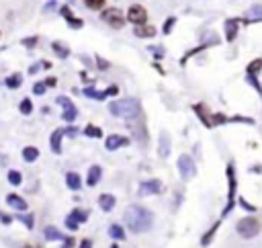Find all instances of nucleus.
Wrapping results in <instances>:
<instances>
[{
	"mask_svg": "<svg viewBox=\"0 0 262 248\" xmlns=\"http://www.w3.org/2000/svg\"><path fill=\"white\" fill-rule=\"evenodd\" d=\"M125 224L133 234H142L152 228V213L139 205H131L125 211Z\"/></svg>",
	"mask_w": 262,
	"mask_h": 248,
	"instance_id": "f257e3e1",
	"label": "nucleus"
},
{
	"mask_svg": "<svg viewBox=\"0 0 262 248\" xmlns=\"http://www.w3.org/2000/svg\"><path fill=\"white\" fill-rule=\"evenodd\" d=\"M109 111L117 117H125V119H131L135 113H139V105L135 98H123V101H113L109 105Z\"/></svg>",
	"mask_w": 262,
	"mask_h": 248,
	"instance_id": "f03ea898",
	"label": "nucleus"
},
{
	"mask_svg": "<svg viewBox=\"0 0 262 248\" xmlns=\"http://www.w3.org/2000/svg\"><path fill=\"white\" fill-rule=\"evenodd\" d=\"M260 220L258 218H242L240 222H238V226H236V230H238V234L242 236V238H254V236H258L260 234Z\"/></svg>",
	"mask_w": 262,
	"mask_h": 248,
	"instance_id": "7ed1b4c3",
	"label": "nucleus"
},
{
	"mask_svg": "<svg viewBox=\"0 0 262 248\" xmlns=\"http://www.w3.org/2000/svg\"><path fill=\"white\" fill-rule=\"evenodd\" d=\"M102 21L107 23V25H111V27H115V29H121V27L125 25V21H123V14H121L119 10H115V8L104 10V12H102Z\"/></svg>",
	"mask_w": 262,
	"mask_h": 248,
	"instance_id": "20e7f679",
	"label": "nucleus"
},
{
	"mask_svg": "<svg viewBox=\"0 0 262 248\" xmlns=\"http://www.w3.org/2000/svg\"><path fill=\"white\" fill-rule=\"evenodd\" d=\"M127 19H129L131 23H135V25H146V21H148V12H146L144 6L133 4V6L129 8V12H127Z\"/></svg>",
	"mask_w": 262,
	"mask_h": 248,
	"instance_id": "39448f33",
	"label": "nucleus"
},
{
	"mask_svg": "<svg viewBox=\"0 0 262 248\" xmlns=\"http://www.w3.org/2000/svg\"><path fill=\"white\" fill-rule=\"evenodd\" d=\"M178 170H180L182 178H190V176H193L195 174V162H193V158L180 156L178 158Z\"/></svg>",
	"mask_w": 262,
	"mask_h": 248,
	"instance_id": "423d86ee",
	"label": "nucleus"
},
{
	"mask_svg": "<svg viewBox=\"0 0 262 248\" xmlns=\"http://www.w3.org/2000/svg\"><path fill=\"white\" fill-rule=\"evenodd\" d=\"M162 191V183L158 178H152V180H146V183H142V187H139V195H156Z\"/></svg>",
	"mask_w": 262,
	"mask_h": 248,
	"instance_id": "0eeeda50",
	"label": "nucleus"
},
{
	"mask_svg": "<svg viewBox=\"0 0 262 248\" xmlns=\"http://www.w3.org/2000/svg\"><path fill=\"white\" fill-rule=\"evenodd\" d=\"M115 203H117V199H115V195L102 193V195L98 197V205H100V209H102V211H111V209L115 207Z\"/></svg>",
	"mask_w": 262,
	"mask_h": 248,
	"instance_id": "6e6552de",
	"label": "nucleus"
},
{
	"mask_svg": "<svg viewBox=\"0 0 262 248\" xmlns=\"http://www.w3.org/2000/svg\"><path fill=\"white\" fill-rule=\"evenodd\" d=\"M64 134H66V131H64V129H56V131H54V134H51V138H49V144H51V150H54L56 154H60V152H62V146H60V144H62V136H64Z\"/></svg>",
	"mask_w": 262,
	"mask_h": 248,
	"instance_id": "1a4fd4ad",
	"label": "nucleus"
},
{
	"mask_svg": "<svg viewBox=\"0 0 262 248\" xmlns=\"http://www.w3.org/2000/svg\"><path fill=\"white\" fill-rule=\"evenodd\" d=\"M127 144H129V140L123 136H111V138H107V142H104V146H107L109 150H117V148L127 146Z\"/></svg>",
	"mask_w": 262,
	"mask_h": 248,
	"instance_id": "9d476101",
	"label": "nucleus"
},
{
	"mask_svg": "<svg viewBox=\"0 0 262 248\" xmlns=\"http://www.w3.org/2000/svg\"><path fill=\"white\" fill-rule=\"evenodd\" d=\"M100 176H102V168L96 166V164H94V166H90V168H88V178H86L88 187H94L98 180H100Z\"/></svg>",
	"mask_w": 262,
	"mask_h": 248,
	"instance_id": "9b49d317",
	"label": "nucleus"
},
{
	"mask_svg": "<svg viewBox=\"0 0 262 248\" xmlns=\"http://www.w3.org/2000/svg\"><path fill=\"white\" fill-rule=\"evenodd\" d=\"M6 201H8L10 207L19 209V211H25V209H27V201L23 199V197H19V195H8V197H6Z\"/></svg>",
	"mask_w": 262,
	"mask_h": 248,
	"instance_id": "f8f14e48",
	"label": "nucleus"
},
{
	"mask_svg": "<svg viewBox=\"0 0 262 248\" xmlns=\"http://www.w3.org/2000/svg\"><path fill=\"white\" fill-rule=\"evenodd\" d=\"M236 35H238V21L230 19L228 23H225V37H228V41H234Z\"/></svg>",
	"mask_w": 262,
	"mask_h": 248,
	"instance_id": "ddd939ff",
	"label": "nucleus"
},
{
	"mask_svg": "<svg viewBox=\"0 0 262 248\" xmlns=\"http://www.w3.org/2000/svg\"><path fill=\"white\" fill-rule=\"evenodd\" d=\"M135 35L137 37H154L156 35V29L152 25H137L135 27Z\"/></svg>",
	"mask_w": 262,
	"mask_h": 248,
	"instance_id": "4468645a",
	"label": "nucleus"
},
{
	"mask_svg": "<svg viewBox=\"0 0 262 248\" xmlns=\"http://www.w3.org/2000/svg\"><path fill=\"white\" fill-rule=\"evenodd\" d=\"M66 183H68V187L72 189V191H78L82 187V180H80V176L76 172H68L66 174Z\"/></svg>",
	"mask_w": 262,
	"mask_h": 248,
	"instance_id": "2eb2a0df",
	"label": "nucleus"
},
{
	"mask_svg": "<svg viewBox=\"0 0 262 248\" xmlns=\"http://www.w3.org/2000/svg\"><path fill=\"white\" fill-rule=\"evenodd\" d=\"M23 158H25V162H35L39 158V150L37 148H33V146H27L23 150Z\"/></svg>",
	"mask_w": 262,
	"mask_h": 248,
	"instance_id": "dca6fc26",
	"label": "nucleus"
},
{
	"mask_svg": "<svg viewBox=\"0 0 262 248\" xmlns=\"http://www.w3.org/2000/svg\"><path fill=\"white\" fill-rule=\"evenodd\" d=\"M109 236L115 238V240H123V238H125V232H123V228H121V226L113 224V226L109 228Z\"/></svg>",
	"mask_w": 262,
	"mask_h": 248,
	"instance_id": "f3484780",
	"label": "nucleus"
},
{
	"mask_svg": "<svg viewBox=\"0 0 262 248\" xmlns=\"http://www.w3.org/2000/svg\"><path fill=\"white\" fill-rule=\"evenodd\" d=\"M86 216H88V211H84V209H74L72 213H70V218H72V220H74L76 224H80V222L84 224L86 220H88V218H86Z\"/></svg>",
	"mask_w": 262,
	"mask_h": 248,
	"instance_id": "a211bd4d",
	"label": "nucleus"
},
{
	"mask_svg": "<svg viewBox=\"0 0 262 248\" xmlns=\"http://www.w3.org/2000/svg\"><path fill=\"white\" fill-rule=\"evenodd\" d=\"M45 238H47V240H64V236L60 234V230L54 228V226L45 228Z\"/></svg>",
	"mask_w": 262,
	"mask_h": 248,
	"instance_id": "6ab92c4d",
	"label": "nucleus"
},
{
	"mask_svg": "<svg viewBox=\"0 0 262 248\" xmlns=\"http://www.w3.org/2000/svg\"><path fill=\"white\" fill-rule=\"evenodd\" d=\"M62 117H64L66 121H74V119H76V107H74L72 103L66 105V107H64V115H62Z\"/></svg>",
	"mask_w": 262,
	"mask_h": 248,
	"instance_id": "aec40b11",
	"label": "nucleus"
},
{
	"mask_svg": "<svg viewBox=\"0 0 262 248\" xmlns=\"http://www.w3.org/2000/svg\"><path fill=\"white\" fill-rule=\"evenodd\" d=\"M21 82H23V76H21V74H12V76L6 78V86H8V88H19Z\"/></svg>",
	"mask_w": 262,
	"mask_h": 248,
	"instance_id": "412c9836",
	"label": "nucleus"
},
{
	"mask_svg": "<svg viewBox=\"0 0 262 248\" xmlns=\"http://www.w3.org/2000/svg\"><path fill=\"white\" fill-rule=\"evenodd\" d=\"M84 136H88V138H100L102 131H100V127H96V125H86V127H84Z\"/></svg>",
	"mask_w": 262,
	"mask_h": 248,
	"instance_id": "4be33fe9",
	"label": "nucleus"
},
{
	"mask_svg": "<svg viewBox=\"0 0 262 248\" xmlns=\"http://www.w3.org/2000/svg\"><path fill=\"white\" fill-rule=\"evenodd\" d=\"M62 14L66 16V19L70 21V25H72L74 29H78V27H82V21H78V19H74L72 14H70V8H62Z\"/></svg>",
	"mask_w": 262,
	"mask_h": 248,
	"instance_id": "5701e85b",
	"label": "nucleus"
},
{
	"mask_svg": "<svg viewBox=\"0 0 262 248\" xmlns=\"http://www.w3.org/2000/svg\"><path fill=\"white\" fill-rule=\"evenodd\" d=\"M21 180H23L21 172H16V170H10V172H8V183H10V185H21Z\"/></svg>",
	"mask_w": 262,
	"mask_h": 248,
	"instance_id": "b1692460",
	"label": "nucleus"
},
{
	"mask_svg": "<svg viewBox=\"0 0 262 248\" xmlns=\"http://www.w3.org/2000/svg\"><path fill=\"white\" fill-rule=\"evenodd\" d=\"M19 109H21V113H23V115H29V113L33 111V103L29 101V98H23V101H21V107H19Z\"/></svg>",
	"mask_w": 262,
	"mask_h": 248,
	"instance_id": "393cba45",
	"label": "nucleus"
},
{
	"mask_svg": "<svg viewBox=\"0 0 262 248\" xmlns=\"http://www.w3.org/2000/svg\"><path fill=\"white\" fill-rule=\"evenodd\" d=\"M262 68V60H254L250 66H248V74H258Z\"/></svg>",
	"mask_w": 262,
	"mask_h": 248,
	"instance_id": "a878e982",
	"label": "nucleus"
},
{
	"mask_svg": "<svg viewBox=\"0 0 262 248\" xmlns=\"http://www.w3.org/2000/svg\"><path fill=\"white\" fill-rule=\"evenodd\" d=\"M84 2H86V6H88V8H92V10H98V8H102L104 0H84Z\"/></svg>",
	"mask_w": 262,
	"mask_h": 248,
	"instance_id": "bb28decb",
	"label": "nucleus"
},
{
	"mask_svg": "<svg viewBox=\"0 0 262 248\" xmlns=\"http://www.w3.org/2000/svg\"><path fill=\"white\" fill-rule=\"evenodd\" d=\"M54 49H56V54H58L60 58H66V56L70 54V49H68V47H64L62 43H54Z\"/></svg>",
	"mask_w": 262,
	"mask_h": 248,
	"instance_id": "cd10ccee",
	"label": "nucleus"
},
{
	"mask_svg": "<svg viewBox=\"0 0 262 248\" xmlns=\"http://www.w3.org/2000/svg\"><path fill=\"white\" fill-rule=\"evenodd\" d=\"M84 94L90 96V98H104V96H107V92H96V90H92V88H86Z\"/></svg>",
	"mask_w": 262,
	"mask_h": 248,
	"instance_id": "c85d7f7f",
	"label": "nucleus"
},
{
	"mask_svg": "<svg viewBox=\"0 0 262 248\" xmlns=\"http://www.w3.org/2000/svg\"><path fill=\"white\" fill-rule=\"evenodd\" d=\"M160 156H168V138L162 136L160 140Z\"/></svg>",
	"mask_w": 262,
	"mask_h": 248,
	"instance_id": "c756f323",
	"label": "nucleus"
},
{
	"mask_svg": "<svg viewBox=\"0 0 262 248\" xmlns=\"http://www.w3.org/2000/svg\"><path fill=\"white\" fill-rule=\"evenodd\" d=\"M19 220H21V222H23V224H25L29 230H33V226H35V220H33V216H21Z\"/></svg>",
	"mask_w": 262,
	"mask_h": 248,
	"instance_id": "7c9ffc66",
	"label": "nucleus"
},
{
	"mask_svg": "<svg viewBox=\"0 0 262 248\" xmlns=\"http://www.w3.org/2000/svg\"><path fill=\"white\" fill-rule=\"evenodd\" d=\"M45 88H47L45 82H37V84L33 86V92H35V94H43V92H45Z\"/></svg>",
	"mask_w": 262,
	"mask_h": 248,
	"instance_id": "2f4dec72",
	"label": "nucleus"
},
{
	"mask_svg": "<svg viewBox=\"0 0 262 248\" xmlns=\"http://www.w3.org/2000/svg\"><path fill=\"white\" fill-rule=\"evenodd\" d=\"M250 14L254 16V21H256V19H262V6H256V8H252V10H250Z\"/></svg>",
	"mask_w": 262,
	"mask_h": 248,
	"instance_id": "473e14b6",
	"label": "nucleus"
},
{
	"mask_svg": "<svg viewBox=\"0 0 262 248\" xmlns=\"http://www.w3.org/2000/svg\"><path fill=\"white\" fill-rule=\"evenodd\" d=\"M66 226H68L70 230H76V228H78V224H76L72 218H66Z\"/></svg>",
	"mask_w": 262,
	"mask_h": 248,
	"instance_id": "72a5a7b5",
	"label": "nucleus"
},
{
	"mask_svg": "<svg viewBox=\"0 0 262 248\" xmlns=\"http://www.w3.org/2000/svg\"><path fill=\"white\" fill-rule=\"evenodd\" d=\"M58 103H60L62 107H66V105H70L72 101H70V98H66V96H60V98H58Z\"/></svg>",
	"mask_w": 262,
	"mask_h": 248,
	"instance_id": "f704fd0d",
	"label": "nucleus"
},
{
	"mask_svg": "<svg viewBox=\"0 0 262 248\" xmlns=\"http://www.w3.org/2000/svg\"><path fill=\"white\" fill-rule=\"evenodd\" d=\"M96 64H98V68H102V70L109 68V62H104V60H96Z\"/></svg>",
	"mask_w": 262,
	"mask_h": 248,
	"instance_id": "c9c22d12",
	"label": "nucleus"
},
{
	"mask_svg": "<svg viewBox=\"0 0 262 248\" xmlns=\"http://www.w3.org/2000/svg\"><path fill=\"white\" fill-rule=\"evenodd\" d=\"M74 246V238H68V240H64V248H72Z\"/></svg>",
	"mask_w": 262,
	"mask_h": 248,
	"instance_id": "e433bc0d",
	"label": "nucleus"
},
{
	"mask_svg": "<svg viewBox=\"0 0 262 248\" xmlns=\"http://www.w3.org/2000/svg\"><path fill=\"white\" fill-rule=\"evenodd\" d=\"M80 248H92V242L90 240H82L80 242Z\"/></svg>",
	"mask_w": 262,
	"mask_h": 248,
	"instance_id": "4c0bfd02",
	"label": "nucleus"
},
{
	"mask_svg": "<svg viewBox=\"0 0 262 248\" xmlns=\"http://www.w3.org/2000/svg\"><path fill=\"white\" fill-rule=\"evenodd\" d=\"M56 82H58L56 78H47V80H45V84H47V86L51 88V86H56Z\"/></svg>",
	"mask_w": 262,
	"mask_h": 248,
	"instance_id": "58836bf2",
	"label": "nucleus"
},
{
	"mask_svg": "<svg viewBox=\"0 0 262 248\" xmlns=\"http://www.w3.org/2000/svg\"><path fill=\"white\" fill-rule=\"evenodd\" d=\"M172 25H174V19H168V23H166V27H164V31L168 33V31L172 29Z\"/></svg>",
	"mask_w": 262,
	"mask_h": 248,
	"instance_id": "ea45409f",
	"label": "nucleus"
},
{
	"mask_svg": "<svg viewBox=\"0 0 262 248\" xmlns=\"http://www.w3.org/2000/svg\"><path fill=\"white\" fill-rule=\"evenodd\" d=\"M66 134H68V136H76V134H78V129H74V127H70V129H66Z\"/></svg>",
	"mask_w": 262,
	"mask_h": 248,
	"instance_id": "a19ab883",
	"label": "nucleus"
},
{
	"mask_svg": "<svg viewBox=\"0 0 262 248\" xmlns=\"http://www.w3.org/2000/svg\"><path fill=\"white\" fill-rule=\"evenodd\" d=\"M0 218H2V224H10V218L6 216V213H0Z\"/></svg>",
	"mask_w": 262,
	"mask_h": 248,
	"instance_id": "79ce46f5",
	"label": "nucleus"
},
{
	"mask_svg": "<svg viewBox=\"0 0 262 248\" xmlns=\"http://www.w3.org/2000/svg\"><path fill=\"white\" fill-rule=\"evenodd\" d=\"M35 43H37V39H35V37H33V39H25V45H29V47L35 45Z\"/></svg>",
	"mask_w": 262,
	"mask_h": 248,
	"instance_id": "37998d69",
	"label": "nucleus"
},
{
	"mask_svg": "<svg viewBox=\"0 0 262 248\" xmlns=\"http://www.w3.org/2000/svg\"><path fill=\"white\" fill-rule=\"evenodd\" d=\"M117 92H119V88H117V86H111V88L107 90V94H117Z\"/></svg>",
	"mask_w": 262,
	"mask_h": 248,
	"instance_id": "c03bdc74",
	"label": "nucleus"
},
{
	"mask_svg": "<svg viewBox=\"0 0 262 248\" xmlns=\"http://www.w3.org/2000/svg\"><path fill=\"white\" fill-rule=\"evenodd\" d=\"M111 248H119V246H117V244H113V246H111Z\"/></svg>",
	"mask_w": 262,
	"mask_h": 248,
	"instance_id": "a18cd8bd",
	"label": "nucleus"
},
{
	"mask_svg": "<svg viewBox=\"0 0 262 248\" xmlns=\"http://www.w3.org/2000/svg\"><path fill=\"white\" fill-rule=\"evenodd\" d=\"M23 248H29V246H23Z\"/></svg>",
	"mask_w": 262,
	"mask_h": 248,
	"instance_id": "49530a36",
	"label": "nucleus"
}]
</instances>
